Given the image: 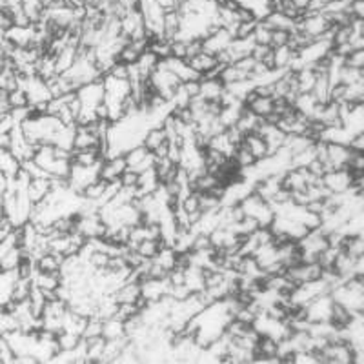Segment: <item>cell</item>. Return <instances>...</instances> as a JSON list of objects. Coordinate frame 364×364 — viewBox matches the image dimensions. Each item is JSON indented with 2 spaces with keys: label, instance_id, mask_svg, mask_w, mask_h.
Masks as SVG:
<instances>
[{
  "label": "cell",
  "instance_id": "33",
  "mask_svg": "<svg viewBox=\"0 0 364 364\" xmlns=\"http://www.w3.org/2000/svg\"><path fill=\"white\" fill-rule=\"evenodd\" d=\"M348 148L353 151H364V133H357L352 136V141L348 142Z\"/></svg>",
  "mask_w": 364,
  "mask_h": 364
},
{
  "label": "cell",
  "instance_id": "27",
  "mask_svg": "<svg viewBox=\"0 0 364 364\" xmlns=\"http://www.w3.org/2000/svg\"><path fill=\"white\" fill-rule=\"evenodd\" d=\"M341 84H357V82H364V71L360 68H350V66H343L341 70V77H339Z\"/></svg>",
  "mask_w": 364,
  "mask_h": 364
},
{
  "label": "cell",
  "instance_id": "37",
  "mask_svg": "<svg viewBox=\"0 0 364 364\" xmlns=\"http://www.w3.org/2000/svg\"><path fill=\"white\" fill-rule=\"evenodd\" d=\"M0 57H4V55H2V53H0Z\"/></svg>",
  "mask_w": 364,
  "mask_h": 364
},
{
  "label": "cell",
  "instance_id": "14",
  "mask_svg": "<svg viewBox=\"0 0 364 364\" xmlns=\"http://www.w3.org/2000/svg\"><path fill=\"white\" fill-rule=\"evenodd\" d=\"M291 106H294V109L299 113V115L314 120L315 113H317V109L321 108V102H317V99H315L311 93H297L294 102H291Z\"/></svg>",
  "mask_w": 364,
  "mask_h": 364
},
{
  "label": "cell",
  "instance_id": "29",
  "mask_svg": "<svg viewBox=\"0 0 364 364\" xmlns=\"http://www.w3.org/2000/svg\"><path fill=\"white\" fill-rule=\"evenodd\" d=\"M8 104H9V109L29 106L28 99H26V93L18 86L13 87L11 91H8Z\"/></svg>",
  "mask_w": 364,
  "mask_h": 364
},
{
  "label": "cell",
  "instance_id": "12",
  "mask_svg": "<svg viewBox=\"0 0 364 364\" xmlns=\"http://www.w3.org/2000/svg\"><path fill=\"white\" fill-rule=\"evenodd\" d=\"M128 168L124 161V155H117V157L104 159L102 164H100V178L106 182L119 181L120 175L124 173V170Z\"/></svg>",
  "mask_w": 364,
  "mask_h": 364
},
{
  "label": "cell",
  "instance_id": "35",
  "mask_svg": "<svg viewBox=\"0 0 364 364\" xmlns=\"http://www.w3.org/2000/svg\"><path fill=\"white\" fill-rule=\"evenodd\" d=\"M8 188H9V177L6 173H2V171H0V200H2V197L6 195Z\"/></svg>",
  "mask_w": 364,
  "mask_h": 364
},
{
  "label": "cell",
  "instance_id": "3",
  "mask_svg": "<svg viewBox=\"0 0 364 364\" xmlns=\"http://www.w3.org/2000/svg\"><path fill=\"white\" fill-rule=\"evenodd\" d=\"M100 164H102V162L93 166H82L71 162L70 173H68L66 177L68 186L73 191H77V193L82 195V191L86 190L90 184H93L97 178H100Z\"/></svg>",
  "mask_w": 364,
  "mask_h": 364
},
{
  "label": "cell",
  "instance_id": "28",
  "mask_svg": "<svg viewBox=\"0 0 364 364\" xmlns=\"http://www.w3.org/2000/svg\"><path fill=\"white\" fill-rule=\"evenodd\" d=\"M148 154H149V151L142 144L135 146V148H132V149H128V151L124 154V161H126V164H128L129 170H132V168H135L136 164H141V162L144 161L146 155H148Z\"/></svg>",
  "mask_w": 364,
  "mask_h": 364
},
{
  "label": "cell",
  "instance_id": "4",
  "mask_svg": "<svg viewBox=\"0 0 364 364\" xmlns=\"http://www.w3.org/2000/svg\"><path fill=\"white\" fill-rule=\"evenodd\" d=\"M333 299L330 294L318 295L304 306V318L308 323H330Z\"/></svg>",
  "mask_w": 364,
  "mask_h": 364
},
{
  "label": "cell",
  "instance_id": "17",
  "mask_svg": "<svg viewBox=\"0 0 364 364\" xmlns=\"http://www.w3.org/2000/svg\"><path fill=\"white\" fill-rule=\"evenodd\" d=\"M51 190V178L50 177H38V178H31L28 184V193L31 203L37 204L41 200L46 199V195L50 193Z\"/></svg>",
  "mask_w": 364,
  "mask_h": 364
},
{
  "label": "cell",
  "instance_id": "18",
  "mask_svg": "<svg viewBox=\"0 0 364 364\" xmlns=\"http://www.w3.org/2000/svg\"><path fill=\"white\" fill-rule=\"evenodd\" d=\"M31 282L38 286L44 291H55L60 286V273H50V272H37L35 269Z\"/></svg>",
  "mask_w": 364,
  "mask_h": 364
},
{
  "label": "cell",
  "instance_id": "32",
  "mask_svg": "<svg viewBox=\"0 0 364 364\" xmlns=\"http://www.w3.org/2000/svg\"><path fill=\"white\" fill-rule=\"evenodd\" d=\"M344 66L350 68H364V50H353L352 53L344 57Z\"/></svg>",
  "mask_w": 364,
  "mask_h": 364
},
{
  "label": "cell",
  "instance_id": "22",
  "mask_svg": "<svg viewBox=\"0 0 364 364\" xmlns=\"http://www.w3.org/2000/svg\"><path fill=\"white\" fill-rule=\"evenodd\" d=\"M63 259H64L63 255H57V253L46 252V253H42L41 257H38L37 261H35V269H37V272L58 273Z\"/></svg>",
  "mask_w": 364,
  "mask_h": 364
},
{
  "label": "cell",
  "instance_id": "5",
  "mask_svg": "<svg viewBox=\"0 0 364 364\" xmlns=\"http://www.w3.org/2000/svg\"><path fill=\"white\" fill-rule=\"evenodd\" d=\"M323 184L330 193H343V191L352 190V182L353 175L348 168H343V170H328L324 171Z\"/></svg>",
  "mask_w": 364,
  "mask_h": 364
},
{
  "label": "cell",
  "instance_id": "31",
  "mask_svg": "<svg viewBox=\"0 0 364 364\" xmlns=\"http://www.w3.org/2000/svg\"><path fill=\"white\" fill-rule=\"evenodd\" d=\"M291 31H284V29H272V42L269 48H277V46H286L290 42Z\"/></svg>",
  "mask_w": 364,
  "mask_h": 364
},
{
  "label": "cell",
  "instance_id": "36",
  "mask_svg": "<svg viewBox=\"0 0 364 364\" xmlns=\"http://www.w3.org/2000/svg\"><path fill=\"white\" fill-rule=\"evenodd\" d=\"M6 217H4V208H2V200H0V224L4 223Z\"/></svg>",
  "mask_w": 364,
  "mask_h": 364
},
{
  "label": "cell",
  "instance_id": "2",
  "mask_svg": "<svg viewBox=\"0 0 364 364\" xmlns=\"http://www.w3.org/2000/svg\"><path fill=\"white\" fill-rule=\"evenodd\" d=\"M331 28H333V24H331V21L323 11L304 13V15H301V17L297 18V22H295V29L302 31L304 35L314 38V41L318 37H323V35L330 33Z\"/></svg>",
  "mask_w": 364,
  "mask_h": 364
},
{
  "label": "cell",
  "instance_id": "7",
  "mask_svg": "<svg viewBox=\"0 0 364 364\" xmlns=\"http://www.w3.org/2000/svg\"><path fill=\"white\" fill-rule=\"evenodd\" d=\"M170 294V281H168V275L162 279H154L148 277L144 281H141V297L146 302H155L161 301L162 297Z\"/></svg>",
  "mask_w": 364,
  "mask_h": 364
},
{
  "label": "cell",
  "instance_id": "34",
  "mask_svg": "<svg viewBox=\"0 0 364 364\" xmlns=\"http://www.w3.org/2000/svg\"><path fill=\"white\" fill-rule=\"evenodd\" d=\"M9 113V104H8V91L4 87H0V117H4Z\"/></svg>",
  "mask_w": 364,
  "mask_h": 364
},
{
  "label": "cell",
  "instance_id": "16",
  "mask_svg": "<svg viewBox=\"0 0 364 364\" xmlns=\"http://www.w3.org/2000/svg\"><path fill=\"white\" fill-rule=\"evenodd\" d=\"M297 51H294L290 46H277L272 48V57H273V70H290L291 63H294Z\"/></svg>",
  "mask_w": 364,
  "mask_h": 364
},
{
  "label": "cell",
  "instance_id": "26",
  "mask_svg": "<svg viewBox=\"0 0 364 364\" xmlns=\"http://www.w3.org/2000/svg\"><path fill=\"white\" fill-rule=\"evenodd\" d=\"M162 246H164V242H162L161 239H146L141 240L133 250H135L141 257H144V259H154Z\"/></svg>",
  "mask_w": 364,
  "mask_h": 364
},
{
  "label": "cell",
  "instance_id": "20",
  "mask_svg": "<svg viewBox=\"0 0 364 364\" xmlns=\"http://www.w3.org/2000/svg\"><path fill=\"white\" fill-rule=\"evenodd\" d=\"M18 170H21V161L6 146L0 144V171L11 178L18 173Z\"/></svg>",
  "mask_w": 364,
  "mask_h": 364
},
{
  "label": "cell",
  "instance_id": "1",
  "mask_svg": "<svg viewBox=\"0 0 364 364\" xmlns=\"http://www.w3.org/2000/svg\"><path fill=\"white\" fill-rule=\"evenodd\" d=\"M239 206L240 210H242V213H245V217L257 220V224L261 228H269V224L273 223L275 213H273L272 204H269L268 200L262 199V197H259L255 191L246 195L245 199L239 203Z\"/></svg>",
  "mask_w": 364,
  "mask_h": 364
},
{
  "label": "cell",
  "instance_id": "11",
  "mask_svg": "<svg viewBox=\"0 0 364 364\" xmlns=\"http://www.w3.org/2000/svg\"><path fill=\"white\" fill-rule=\"evenodd\" d=\"M113 299L117 304H136L141 301V282L135 279H128L126 282L119 286V290L113 294Z\"/></svg>",
  "mask_w": 364,
  "mask_h": 364
},
{
  "label": "cell",
  "instance_id": "6",
  "mask_svg": "<svg viewBox=\"0 0 364 364\" xmlns=\"http://www.w3.org/2000/svg\"><path fill=\"white\" fill-rule=\"evenodd\" d=\"M352 157V149L346 144H339V142H326V161H324V168L328 170H343L348 168V162Z\"/></svg>",
  "mask_w": 364,
  "mask_h": 364
},
{
  "label": "cell",
  "instance_id": "24",
  "mask_svg": "<svg viewBox=\"0 0 364 364\" xmlns=\"http://www.w3.org/2000/svg\"><path fill=\"white\" fill-rule=\"evenodd\" d=\"M168 141L166 139V132L162 126H154V128H149L148 132L144 133V139H142V146H144L148 151H155L161 144Z\"/></svg>",
  "mask_w": 364,
  "mask_h": 364
},
{
  "label": "cell",
  "instance_id": "9",
  "mask_svg": "<svg viewBox=\"0 0 364 364\" xmlns=\"http://www.w3.org/2000/svg\"><path fill=\"white\" fill-rule=\"evenodd\" d=\"M233 35L226 28H217L210 35L203 38V51L210 55H219L220 51L228 50V46L232 44Z\"/></svg>",
  "mask_w": 364,
  "mask_h": 364
},
{
  "label": "cell",
  "instance_id": "19",
  "mask_svg": "<svg viewBox=\"0 0 364 364\" xmlns=\"http://www.w3.org/2000/svg\"><path fill=\"white\" fill-rule=\"evenodd\" d=\"M261 22L264 26H268L269 29H284V31H294L295 22L297 21H295V18H290L288 15H284V13L277 11V9H273L268 17Z\"/></svg>",
  "mask_w": 364,
  "mask_h": 364
},
{
  "label": "cell",
  "instance_id": "23",
  "mask_svg": "<svg viewBox=\"0 0 364 364\" xmlns=\"http://www.w3.org/2000/svg\"><path fill=\"white\" fill-rule=\"evenodd\" d=\"M102 337L104 339H119V337H126L124 321L117 318L115 315L102 321Z\"/></svg>",
  "mask_w": 364,
  "mask_h": 364
},
{
  "label": "cell",
  "instance_id": "21",
  "mask_svg": "<svg viewBox=\"0 0 364 364\" xmlns=\"http://www.w3.org/2000/svg\"><path fill=\"white\" fill-rule=\"evenodd\" d=\"M295 82H297L299 93H311L314 90L315 79H317V73H315L314 68L304 66L301 70H295Z\"/></svg>",
  "mask_w": 364,
  "mask_h": 364
},
{
  "label": "cell",
  "instance_id": "13",
  "mask_svg": "<svg viewBox=\"0 0 364 364\" xmlns=\"http://www.w3.org/2000/svg\"><path fill=\"white\" fill-rule=\"evenodd\" d=\"M253 259L257 261V264L261 266L262 272H266L268 268H272L273 264H279V250L277 245L269 240V242H264L259 248L253 252Z\"/></svg>",
  "mask_w": 364,
  "mask_h": 364
},
{
  "label": "cell",
  "instance_id": "10",
  "mask_svg": "<svg viewBox=\"0 0 364 364\" xmlns=\"http://www.w3.org/2000/svg\"><path fill=\"white\" fill-rule=\"evenodd\" d=\"M226 86L219 77H203L199 80V97L208 102H219Z\"/></svg>",
  "mask_w": 364,
  "mask_h": 364
},
{
  "label": "cell",
  "instance_id": "25",
  "mask_svg": "<svg viewBox=\"0 0 364 364\" xmlns=\"http://www.w3.org/2000/svg\"><path fill=\"white\" fill-rule=\"evenodd\" d=\"M22 259H24V252H22L21 246H18V245L11 246V248H9L8 252L2 255V259H0V269H2V272L17 269Z\"/></svg>",
  "mask_w": 364,
  "mask_h": 364
},
{
  "label": "cell",
  "instance_id": "15",
  "mask_svg": "<svg viewBox=\"0 0 364 364\" xmlns=\"http://www.w3.org/2000/svg\"><path fill=\"white\" fill-rule=\"evenodd\" d=\"M242 146L253 155L255 161H261V159L268 157V146H266L264 139L259 133H246L245 139H242Z\"/></svg>",
  "mask_w": 364,
  "mask_h": 364
},
{
  "label": "cell",
  "instance_id": "30",
  "mask_svg": "<svg viewBox=\"0 0 364 364\" xmlns=\"http://www.w3.org/2000/svg\"><path fill=\"white\" fill-rule=\"evenodd\" d=\"M253 41L255 44H262V46H269L272 42V29L268 26H264L262 22H257L255 29H253Z\"/></svg>",
  "mask_w": 364,
  "mask_h": 364
},
{
  "label": "cell",
  "instance_id": "8",
  "mask_svg": "<svg viewBox=\"0 0 364 364\" xmlns=\"http://www.w3.org/2000/svg\"><path fill=\"white\" fill-rule=\"evenodd\" d=\"M4 38L11 46H15V48H28V46H35V22L28 26L13 24L11 28L6 29Z\"/></svg>",
  "mask_w": 364,
  "mask_h": 364
}]
</instances>
